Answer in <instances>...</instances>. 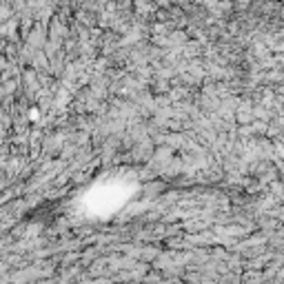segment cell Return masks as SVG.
<instances>
[{"instance_id":"1","label":"cell","mask_w":284,"mask_h":284,"mask_svg":"<svg viewBox=\"0 0 284 284\" xmlns=\"http://www.w3.org/2000/svg\"><path fill=\"white\" fill-rule=\"evenodd\" d=\"M5 53H7V58H16V53H18V47H16L14 42H9L7 47H5Z\"/></svg>"}]
</instances>
